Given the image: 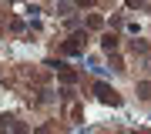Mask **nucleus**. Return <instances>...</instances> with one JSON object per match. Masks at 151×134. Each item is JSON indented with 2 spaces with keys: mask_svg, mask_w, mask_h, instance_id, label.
Masks as SVG:
<instances>
[{
  "mask_svg": "<svg viewBox=\"0 0 151 134\" xmlns=\"http://www.w3.org/2000/svg\"><path fill=\"white\" fill-rule=\"evenodd\" d=\"M94 94H97V101H101V104H111V107L121 104V94L114 91L111 84H104V80H97V84H94Z\"/></svg>",
  "mask_w": 151,
  "mask_h": 134,
  "instance_id": "nucleus-1",
  "label": "nucleus"
},
{
  "mask_svg": "<svg viewBox=\"0 0 151 134\" xmlns=\"http://www.w3.org/2000/svg\"><path fill=\"white\" fill-rule=\"evenodd\" d=\"M84 40H87V34H74L70 40L60 44V50L64 54H84Z\"/></svg>",
  "mask_w": 151,
  "mask_h": 134,
  "instance_id": "nucleus-2",
  "label": "nucleus"
},
{
  "mask_svg": "<svg viewBox=\"0 0 151 134\" xmlns=\"http://www.w3.org/2000/svg\"><path fill=\"white\" fill-rule=\"evenodd\" d=\"M101 47L108 50V54H114V50H118V34H104V37H101Z\"/></svg>",
  "mask_w": 151,
  "mask_h": 134,
  "instance_id": "nucleus-3",
  "label": "nucleus"
},
{
  "mask_svg": "<svg viewBox=\"0 0 151 134\" xmlns=\"http://www.w3.org/2000/svg\"><path fill=\"white\" fill-rule=\"evenodd\" d=\"M57 74H60V80H64V84H74V80H77V74H74L67 64H60V67H57Z\"/></svg>",
  "mask_w": 151,
  "mask_h": 134,
  "instance_id": "nucleus-4",
  "label": "nucleus"
},
{
  "mask_svg": "<svg viewBox=\"0 0 151 134\" xmlns=\"http://www.w3.org/2000/svg\"><path fill=\"white\" fill-rule=\"evenodd\" d=\"M138 97H141V101L151 97V80H141V84H138Z\"/></svg>",
  "mask_w": 151,
  "mask_h": 134,
  "instance_id": "nucleus-5",
  "label": "nucleus"
},
{
  "mask_svg": "<svg viewBox=\"0 0 151 134\" xmlns=\"http://www.w3.org/2000/svg\"><path fill=\"white\" fill-rule=\"evenodd\" d=\"M104 20H101V17H97V14H91V17H87V27H91V30H97V27H101Z\"/></svg>",
  "mask_w": 151,
  "mask_h": 134,
  "instance_id": "nucleus-6",
  "label": "nucleus"
},
{
  "mask_svg": "<svg viewBox=\"0 0 151 134\" xmlns=\"http://www.w3.org/2000/svg\"><path fill=\"white\" fill-rule=\"evenodd\" d=\"M124 4H128V10H141V7H145V0H124Z\"/></svg>",
  "mask_w": 151,
  "mask_h": 134,
  "instance_id": "nucleus-7",
  "label": "nucleus"
},
{
  "mask_svg": "<svg viewBox=\"0 0 151 134\" xmlns=\"http://www.w3.org/2000/svg\"><path fill=\"white\" fill-rule=\"evenodd\" d=\"M77 7H94V0H74Z\"/></svg>",
  "mask_w": 151,
  "mask_h": 134,
  "instance_id": "nucleus-8",
  "label": "nucleus"
},
{
  "mask_svg": "<svg viewBox=\"0 0 151 134\" xmlns=\"http://www.w3.org/2000/svg\"><path fill=\"white\" fill-rule=\"evenodd\" d=\"M34 134H50V131H47V128H40V131H34Z\"/></svg>",
  "mask_w": 151,
  "mask_h": 134,
  "instance_id": "nucleus-9",
  "label": "nucleus"
}]
</instances>
